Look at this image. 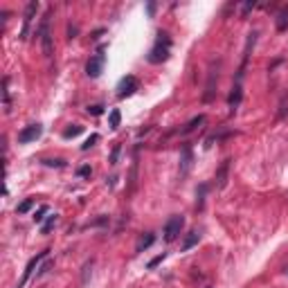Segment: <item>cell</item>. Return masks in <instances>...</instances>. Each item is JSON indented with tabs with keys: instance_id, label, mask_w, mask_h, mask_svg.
Wrapping results in <instances>:
<instances>
[{
	"instance_id": "1",
	"label": "cell",
	"mask_w": 288,
	"mask_h": 288,
	"mask_svg": "<svg viewBox=\"0 0 288 288\" xmlns=\"http://www.w3.org/2000/svg\"><path fill=\"white\" fill-rule=\"evenodd\" d=\"M171 54V38L166 32H158V38H156V45L151 48L148 52V63H162L166 61Z\"/></svg>"
},
{
	"instance_id": "2",
	"label": "cell",
	"mask_w": 288,
	"mask_h": 288,
	"mask_svg": "<svg viewBox=\"0 0 288 288\" xmlns=\"http://www.w3.org/2000/svg\"><path fill=\"white\" fill-rule=\"evenodd\" d=\"M182 228H184V218L180 214H174L169 220L164 223V230H162V234H164V241L166 243H171V241H176V238L180 236V232H182Z\"/></svg>"
},
{
	"instance_id": "3",
	"label": "cell",
	"mask_w": 288,
	"mask_h": 288,
	"mask_svg": "<svg viewBox=\"0 0 288 288\" xmlns=\"http://www.w3.org/2000/svg\"><path fill=\"white\" fill-rule=\"evenodd\" d=\"M50 16H45L40 20V27H38V36H40V48H43V54L45 56H52L54 48H52V34H50Z\"/></svg>"
},
{
	"instance_id": "4",
	"label": "cell",
	"mask_w": 288,
	"mask_h": 288,
	"mask_svg": "<svg viewBox=\"0 0 288 288\" xmlns=\"http://www.w3.org/2000/svg\"><path fill=\"white\" fill-rule=\"evenodd\" d=\"M104 66H106V56H104V50H99V52L86 63V74H88L90 79H97L104 72Z\"/></svg>"
},
{
	"instance_id": "5",
	"label": "cell",
	"mask_w": 288,
	"mask_h": 288,
	"mask_svg": "<svg viewBox=\"0 0 288 288\" xmlns=\"http://www.w3.org/2000/svg\"><path fill=\"white\" fill-rule=\"evenodd\" d=\"M140 88V84H138V79H135L133 74H126L124 79L117 84V97L120 99H124V97H130V94L135 92V90Z\"/></svg>"
},
{
	"instance_id": "6",
	"label": "cell",
	"mask_w": 288,
	"mask_h": 288,
	"mask_svg": "<svg viewBox=\"0 0 288 288\" xmlns=\"http://www.w3.org/2000/svg\"><path fill=\"white\" fill-rule=\"evenodd\" d=\"M43 135V126L40 124H30L18 133V142L20 144H30V142H36V140Z\"/></svg>"
},
{
	"instance_id": "7",
	"label": "cell",
	"mask_w": 288,
	"mask_h": 288,
	"mask_svg": "<svg viewBox=\"0 0 288 288\" xmlns=\"http://www.w3.org/2000/svg\"><path fill=\"white\" fill-rule=\"evenodd\" d=\"M48 252H50V250H43V252H40V254H36L34 259H30V264H27L25 272H22V279H20V284H18L16 288H22V286H25L27 282H30V277H32V274H34V268H38V264H40V261H43V259H48Z\"/></svg>"
},
{
	"instance_id": "8",
	"label": "cell",
	"mask_w": 288,
	"mask_h": 288,
	"mask_svg": "<svg viewBox=\"0 0 288 288\" xmlns=\"http://www.w3.org/2000/svg\"><path fill=\"white\" fill-rule=\"evenodd\" d=\"M36 12H38V2H30V4H27L25 16H22V30H20V38L22 40H25L27 34H30V25H32V20H34Z\"/></svg>"
},
{
	"instance_id": "9",
	"label": "cell",
	"mask_w": 288,
	"mask_h": 288,
	"mask_svg": "<svg viewBox=\"0 0 288 288\" xmlns=\"http://www.w3.org/2000/svg\"><path fill=\"white\" fill-rule=\"evenodd\" d=\"M192 162H194L192 148L182 146V153H180V178H184V176L189 174V169H192Z\"/></svg>"
},
{
	"instance_id": "10",
	"label": "cell",
	"mask_w": 288,
	"mask_h": 288,
	"mask_svg": "<svg viewBox=\"0 0 288 288\" xmlns=\"http://www.w3.org/2000/svg\"><path fill=\"white\" fill-rule=\"evenodd\" d=\"M228 104H230V108H232V110H236L238 104H241V84H238V81H236V86L232 88V94H230Z\"/></svg>"
},
{
	"instance_id": "11",
	"label": "cell",
	"mask_w": 288,
	"mask_h": 288,
	"mask_svg": "<svg viewBox=\"0 0 288 288\" xmlns=\"http://www.w3.org/2000/svg\"><path fill=\"white\" fill-rule=\"evenodd\" d=\"M228 169H230V160H225L220 164V169L216 171V184L218 187H225V178H228Z\"/></svg>"
},
{
	"instance_id": "12",
	"label": "cell",
	"mask_w": 288,
	"mask_h": 288,
	"mask_svg": "<svg viewBox=\"0 0 288 288\" xmlns=\"http://www.w3.org/2000/svg\"><path fill=\"white\" fill-rule=\"evenodd\" d=\"M156 241V236L153 234H144V236H140L138 238V246H135V252H142V250H146L151 243Z\"/></svg>"
},
{
	"instance_id": "13",
	"label": "cell",
	"mask_w": 288,
	"mask_h": 288,
	"mask_svg": "<svg viewBox=\"0 0 288 288\" xmlns=\"http://www.w3.org/2000/svg\"><path fill=\"white\" fill-rule=\"evenodd\" d=\"M202 122H205V115H198V117H194V120H189V124L182 128V135H187V133H192V130H196L198 126L202 124Z\"/></svg>"
},
{
	"instance_id": "14",
	"label": "cell",
	"mask_w": 288,
	"mask_h": 288,
	"mask_svg": "<svg viewBox=\"0 0 288 288\" xmlns=\"http://www.w3.org/2000/svg\"><path fill=\"white\" fill-rule=\"evenodd\" d=\"M286 27H288V7H284L282 12H279V16H277V30L284 32Z\"/></svg>"
},
{
	"instance_id": "15",
	"label": "cell",
	"mask_w": 288,
	"mask_h": 288,
	"mask_svg": "<svg viewBox=\"0 0 288 288\" xmlns=\"http://www.w3.org/2000/svg\"><path fill=\"white\" fill-rule=\"evenodd\" d=\"M198 238H200V234H198V232H189V236L184 238V243H182V252H187L192 246H196Z\"/></svg>"
},
{
	"instance_id": "16",
	"label": "cell",
	"mask_w": 288,
	"mask_h": 288,
	"mask_svg": "<svg viewBox=\"0 0 288 288\" xmlns=\"http://www.w3.org/2000/svg\"><path fill=\"white\" fill-rule=\"evenodd\" d=\"M48 212H50L48 205H40L38 210L34 212V216H32V218H34V223H43V218H45V214H48Z\"/></svg>"
},
{
	"instance_id": "17",
	"label": "cell",
	"mask_w": 288,
	"mask_h": 288,
	"mask_svg": "<svg viewBox=\"0 0 288 288\" xmlns=\"http://www.w3.org/2000/svg\"><path fill=\"white\" fill-rule=\"evenodd\" d=\"M54 225H56V214H50V216H48V220H45V223L40 225V232H43V234H48L50 230L54 228Z\"/></svg>"
},
{
	"instance_id": "18",
	"label": "cell",
	"mask_w": 288,
	"mask_h": 288,
	"mask_svg": "<svg viewBox=\"0 0 288 288\" xmlns=\"http://www.w3.org/2000/svg\"><path fill=\"white\" fill-rule=\"evenodd\" d=\"M120 122H122V112L117 110H110V117H108V124H110V128H117V126H120Z\"/></svg>"
},
{
	"instance_id": "19",
	"label": "cell",
	"mask_w": 288,
	"mask_h": 288,
	"mask_svg": "<svg viewBox=\"0 0 288 288\" xmlns=\"http://www.w3.org/2000/svg\"><path fill=\"white\" fill-rule=\"evenodd\" d=\"M32 205H34V198H25V200L16 207V212H18V214H27V212L32 210Z\"/></svg>"
},
{
	"instance_id": "20",
	"label": "cell",
	"mask_w": 288,
	"mask_h": 288,
	"mask_svg": "<svg viewBox=\"0 0 288 288\" xmlns=\"http://www.w3.org/2000/svg\"><path fill=\"white\" fill-rule=\"evenodd\" d=\"M2 99H4V110L9 112V106H12V104H9V79L7 76H4V81H2Z\"/></svg>"
},
{
	"instance_id": "21",
	"label": "cell",
	"mask_w": 288,
	"mask_h": 288,
	"mask_svg": "<svg viewBox=\"0 0 288 288\" xmlns=\"http://www.w3.org/2000/svg\"><path fill=\"white\" fill-rule=\"evenodd\" d=\"M84 133V126H74V128H66L63 130V138L70 140V138H76V135Z\"/></svg>"
},
{
	"instance_id": "22",
	"label": "cell",
	"mask_w": 288,
	"mask_h": 288,
	"mask_svg": "<svg viewBox=\"0 0 288 288\" xmlns=\"http://www.w3.org/2000/svg\"><path fill=\"white\" fill-rule=\"evenodd\" d=\"M94 142H99V135H97V133H92L84 144H81V151H88L90 146H94Z\"/></svg>"
},
{
	"instance_id": "23",
	"label": "cell",
	"mask_w": 288,
	"mask_h": 288,
	"mask_svg": "<svg viewBox=\"0 0 288 288\" xmlns=\"http://www.w3.org/2000/svg\"><path fill=\"white\" fill-rule=\"evenodd\" d=\"M205 192H207V184H200V192H196V196H198V210H202V200H205Z\"/></svg>"
},
{
	"instance_id": "24",
	"label": "cell",
	"mask_w": 288,
	"mask_h": 288,
	"mask_svg": "<svg viewBox=\"0 0 288 288\" xmlns=\"http://www.w3.org/2000/svg\"><path fill=\"white\" fill-rule=\"evenodd\" d=\"M254 4H256L254 0H248V2H246V4H243V7H241V16L246 18V16H248V12H252V9H254Z\"/></svg>"
},
{
	"instance_id": "25",
	"label": "cell",
	"mask_w": 288,
	"mask_h": 288,
	"mask_svg": "<svg viewBox=\"0 0 288 288\" xmlns=\"http://www.w3.org/2000/svg\"><path fill=\"white\" fill-rule=\"evenodd\" d=\"M164 256H166V254H164V252H162V254H158L156 259H151V261H148V268H156L158 264H162V261H164Z\"/></svg>"
},
{
	"instance_id": "26",
	"label": "cell",
	"mask_w": 288,
	"mask_h": 288,
	"mask_svg": "<svg viewBox=\"0 0 288 288\" xmlns=\"http://www.w3.org/2000/svg\"><path fill=\"white\" fill-rule=\"evenodd\" d=\"M45 166H66V162L63 160H43Z\"/></svg>"
},
{
	"instance_id": "27",
	"label": "cell",
	"mask_w": 288,
	"mask_h": 288,
	"mask_svg": "<svg viewBox=\"0 0 288 288\" xmlns=\"http://www.w3.org/2000/svg\"><path fill=\"white\" fill-rule=\"evenodd\" d=\"M120 144H117L115 148H112V153H110V164H117V156H120Z\"/></svg>"
},
{
	"instance_id": "28",
	"label": "cell",
	"mask_w": 288,
	"mask_h": 288,
	"mask_svg": "<svg viewBox=\"0 0 288 288\" xmlns=\"http://www.w3.org/2000/svg\"><path fill=\"white\" fill-rule=\"evenodd\" d=\"M88 112H90V115H102V112H104V106H90Z\"/></svg>"
},
{
	"instance_id": "29",
	"label": "cell",
	"mask_w": 288,
	"mask_h": 288,
	"mask_svg": "<svg viewBox=\"0 0 288 288\" xmlns=\"http://www.w3.org/2000/svg\"><path fill=\"white\" fill-rule=\"evenodd\" d=\"M79 176H90V166H88V164L79 166Z\"/></svg>"
},
{
	"instance_id": "30",
	"label": "cell",
	"mask_w": 288,
	"mask_h": 288,
	"mask_svg": "<svg viewBox=\"0 0 288 288\" xmlns=\"http://www.w3.org/2000/svg\"><path fill=\"white\" fill-rule=\"evenodd\" d=\"M146 12H148V16H153V12H156V4L148 2V4H146Z\"/></svg>"
},
{
	"instance_id": "31",
	"label": "cell",
	"mask_w": 288,
	"mask_h": 288,
	"mask_svg": "<svg viewBox=\"0 0 288 288\" xmlns=\"http://www.w3.org/2000/svg\"><path fill=\"white\" fill-rule=\"evenodd\" d=\"M68 34H70V38H74V34H76V27H70V30H68Z\"/></svg>"
}]
</instances>
